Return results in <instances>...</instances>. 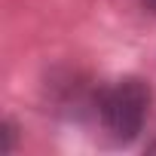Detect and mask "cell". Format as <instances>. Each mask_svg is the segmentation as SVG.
Listing matches in <instances>:
<instances>
[{
  "label": "cell",
  "mask_w": 156,
  "mask_h": 156,
  "mask_svg": "<svg viewBox=\"0 0 156 156\" xmlns=\"http://www.w3.org/2000/svg\"><path fill=\"white\" fill-rule=\"evenodd\" d=\"M144 6H147L150 12H156V0H144Z\"/></svg>",
  "instance_id": "obj_3"
},
{
  "label": "cell",
  "mask_w": 156,
  "mask_h": 156,
  "mask_svg": "<svg viewBox=\"0 0 156 156\" xmlns=\"http://www.w3.org/2000/svg\"><path fill=\"white\" fill-rule=\"evenodd\" d=\"M95 113L104 126V132L116 144H132L147 122L150 110V86L141 76H119L116 83L98 89L92 95Z\"/></svg>",
  "instance_id": "obj_1"
},
{
  "label": "cell",
  "mask_w": 156,
  "mask_h": 156,
  "mask_svg": "<svg viewBox=\"0 0 156 156\" xmlns=\"http://www.w3.org/2000/svg\"><path fill=\"white\" fill-rule=\"evenodd\" d=\"M0 138H3V141H0V153L9 156L16 150V141H19V126L12 119H3V126H0Z\"/></svg>",
  "instance_id": "obj_2"
}]
</instances>
